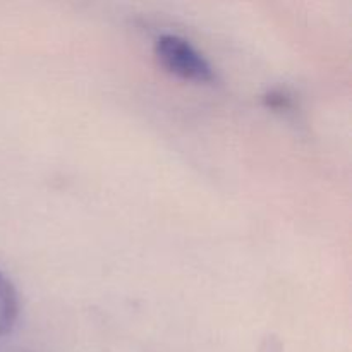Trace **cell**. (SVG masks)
<instances>
[{
	"label": "cell",
	"instance_id": "obj_1",
	"mask_svg": "<svg viewBox=\"0 0 352 352\" xmlns=\"http://www.w3.org/2000/svg\"><path fill=\"white\" fill-rule=\"evenodd\" d=\"M155 55L162 67L170 74L195 82H212L215 79L212 65L184 38L164 34L155 43Z\"/></svg>",
	"mask_w": 352,
	"mask_h": 352
},
{
	"label": "cell",
	"instance_id": "obj_2",
	"mask_svg": "<svg viewBox=\"0 0 352 352\" xmlns=\"http://www.w3.org/2000/svg\"><path fill=\"white\" fill-rule=\"evenodd\" d=\"M19 316V298L6 275L0 272V337L7 336L14 329Z\"/></svg>",
	"mask_w": 352,
	"mask_h": 352
}]
</instances>
